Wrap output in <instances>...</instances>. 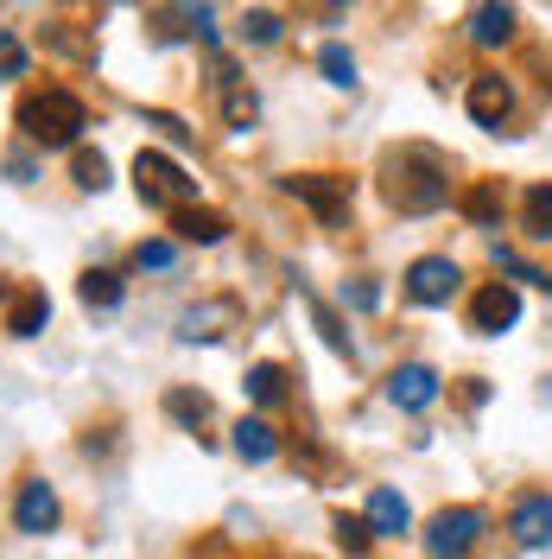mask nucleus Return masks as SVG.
Listing matches in <instances>:
<instances>
[{
    "label": "nucleus",
    "mask_w": 552,
    "mask_h": 559,
    "mask_svg": "<svg viewBox=\"0 0 552 559\" xmlns=\"http://www.w3.org/2000/svg\"><path fill=\"white\" fill-rule=\"evenodd\" d=\"M236 457H248V464H267V457H279V432L267 426V419H236Z\"/></svg>",
    "instance_id": "nucleus-16"
},
{
    "label": "nucleus",
    "mask_w": 552,
    "mask_h": 559,
    "mask_svg": "<svg viewBox=\"0 0 552 559\" xmlns=\"http://www.w3.org/2000/svg\"><path fill=\"white\" fill-rule=\"evenodd\" d=\"M515 318H520V293H515V286H502V280H495V286H483V293L470 299V324H477L483 337H502Z\"/></svg>",
    "instance_id": "nucleus-9"
},
{
    "label": "nucleus",
    "mask_w": 552,
    "mask_h": 559,
    "mask_svg": "<svg viewBox=\"0 0 552 559\" xmlns=\"http://www.w3.org/2000/svg\"><path fill=\"white\" fill-rule=\"evenodd\" d=\"M483 509H439L425 522V554L432 559H464L477 540H483Z\"/></svg>",
    "instance_id": "nucleus-4"
},
{
    "label": "nucleus",
    "mask_w": 552,
    "mask_h": 559,
    "mask_svg": "<svg viewBox=\"0 0 552 559\" xmlns=\"http://www.w3.org/2000/svg\"><path fill=\"white\" fill-rule=\"evenodd\" d=\"M76 185H83V191H103L108 185V159L103 153H89V146L76 153Z\"/></svg>",
    "instance_id": "nucleus-26"
},
{
    "label": "nucleus",
    "mask_w": 552,
    "mask_h": 559,
    "mask_svg": "<svg viewBox=\"0 0 552 559\" xmlns=\"http://www.w3.org/2000/svg\"><path fill=\"white\" fill-rule=\"evenodd\" d=\"M515 26H520L515 7H477V13H470V38H477V45H508Z\"/></svg>",
    "instance_id": "nucleus-17"
},
{
    "label": "nucleus",
    "mask_w": 552,
    "mask_h": 559,
    "mask_svg": "<svg viewBox=\"0 0 552 559\" xmlns=\"http://www.w3.org/2000/svg\"><path fill=\"white\" fill-rule=\"evenodd\" d=\"M387 401L407 407V414H425V407L439 401V369H425V362H400V369L387 376Z\"/></svg>",
    "instance_id": "nucleus-8"
},
{
    "label": "nucleus",
    "mask_w": 552,
    "mask_h": 559,
    "mask_svg": "<svg viewBox=\"0 0 552 559\" xmlns=\"http://www.w3.org/2000/svg\"><path fill=\"white\" fill-rule=\"evenodd\" d=\"M317 70H324V76H331L337 90H356V58H349V45H337V38H331V45L317 51Z\"/></svg>",
    "instance_id": "nucleus-21"
},
{
    "label": "nucleus",
    "mask_w": 552,
    "mask_h": 559,
    "mask_svg": "<svg viewBox=\"0 0 552 559\" xmlns=\"http://www.w3.org/2000/svg\"><path fill=\"white\" fill-rule=\"evenodd\" d=\"M457 286H464V267L451 254H419L413 267H407V293H413L419 306H451Z\"/></svg>",
    "instance_id": "nucleus-6"
},
{
    "label": "nucleus",
    "mask_w": 552,
    "mask_h": 559,
    "mask_svg": "<svg viewBox=\"0 0 552 559\" xmlns=\"http://www.w3.org/2000/svg\"><path fill=\"white\" fill-rule=\"evenodd\" d=\"M337 547H344V554H369V547H375V527H369V515H337Z\"/></svg>",
    "instance_id": "nucleus-22"
},
{
    "label": "nucleus",
    "mask_w": 552,
    "mask_h": 559,
    "mask_svg": "<svg viewBox=\"0 0 552 559\" xmlns=\"http://www.w3.org/2000/svg\"><path fill=\"white\" fill-rule=\"evenodd\" d=\"M495 267H502V274H515V280H527V286H552V280L540 274L533 261H520L515 248H495Z\"/></svg>",
    "instance_id": "nucleus-28"
},
{
    "label": "nucleus",
    "mask_w": 552,
    "mask_h": 559,
    "mask_svg": "<svg viewBox=\"0 0 552 559\" xmlns=\"http://www.w3.org/2000/svg\"><path fill=\"white\" fill-rule=\"evenodd\" d=\"M216 96H223V121L229 128H254V115H261V103H254V90H242V76H236V64L229 58H216Z\"/></svg>",
    "instance_id": "nucleus-10"
},
{
    "label": "nucleus",
    "mask_w": 552,
    "mask_h": 559,
    "mask_svg": "<svg viewBox=\"0 0 552 559\" xmlns=\"http://www.w3.org/2000/svg\"><path fill=\"white\" fill-rule=\"evenodd\" d=\"M344 306H356V312H375V306H381V286H375V280H356V286H344Z\"/></svg>",
    "instance_id": "nucleus-33"
},
{
    "label": "nucleus",
    "mask_w": 552,
    "mask_h": 559,
    "mask_svg": "<svg viewBox=\"0 0 552 559\" xmlns=\"http://www.w3.org/2000/svg\"><path fill=\"white\" fill-rule=\"evenodd\" d=\"M20 128H26V140H38V146H76L83 140V128H89V108H83V96L76 90H33L26 103H20Z\"/></svg>",
    "instance_id": "nucleus-2"
},
{
    "label": "nucleus",
    "mask_w": 552,
    "mask_h": 559,
    "mask_svg": "<svg viewBox=\"0 0 552 559\" xmlns=\"http://www.w3.org/2000/svg\"><path fill=\"white\" fill-rule=\"evenodd\" d=\"M45 45H51V51H70V58H96V45L83 33H70V26H45Z\"/></svg>",
    "instance_id": "nucleus-27"
},
{
    "label": "nucleus",
    "mask_w": 552,
    "mask_h": 559,
    "mask_svg": "<svg viewBox=\"0 0 552 559\" xmlns=\"http://www.w3.org/2000/svg\"><path fill=\"white\" fill-rule=\"evenodd\" d=\"M134 185H140V198H146L153 210H172V216H178V210L197 204V178L184 173L178 159L153 153V146H146V153L134 159Z\"/></svg>",
    "instance_id": "nucleus-3"
},
{
    "label": "nucleus",
    "mask_w": 552,
    "mask_h": 559,
    "mask_svg": "<svg viewBox=\"0 0 552 559\" xmlns=\"http://www.w3.org/2000/svg\"><path fill=\"white\" fill-rule=\"evenodd\" d=\"M508 534L520 547H552V496H520L515 515H508Z\"/></svg>",
    "instance_id": "nucleus-11"
},
{
    "label": "nucleus",
    "mask_w": 552,
    "mask_h": 559,
    "mask_svg": "<svg viewBox=\"0 0 552 559\" xmlns=\"http://www.w3.org/2000/svg\"><path fill=\"white\" fill-rule=\"evenodd\" d=\"M527 236L552 242V185H533L527 191Z\"/></svg>",
    "instance_id": "nucleus-23"
},
{
    "label": "nucleus",
    "mask_w": 552,
    "mask_h": 559,
    "mask_svg": "<svg viewBox=\"0 0 552 559\" xmlns=\"http://www.w3.org/2000/svg\"><path fill=\"white\" fill-rule=\"evenodd\" d=\"M13 522H20V534H51L58 527V496H51V484H26L20 489V502H13Z\"/></svg>",
    "instance_id": "nucleus-12"
},
{
    "label": "nucleus",
    "mask_w": 552,
    "mask_h": 559,
    "mask_svg": "<svg viewBox=\"0 0 552 559\" xmlns=\"http://www.w3.org/2000/svg\"><path fill=\"white\" fill-rule=\"evenodd\" d=\"M286 191H292V198H299V204H305L324 229H344V223H349V178L299 173V178H286Z\"/></svg>",
    "instance_id": "nucleus-5"
},
{
    "label": "nucleus",
    "mask_w": 552,
    "mask_h": 559,
    "mask_svg": "<svg viewBox=\"0 0 552 559\" xmlns=\"http://www.w3.org/2000/svg\"><path fill=\"white\" fill-rule=\"evenodd\" d=\"M76 293H83V306H89V312H115V306H121V274H108V267H89Z\"/></svg>",
    "instance_id": "nucleus-19"
},
{
    "label": "nucleus",
    "mask_w": 552,
    "mask_h": 559,
    "mask_svg": "<svg viewBox=\"0 0 552 559\" xmlns=\"http://www.w3.org/2000/svg\"><path fill=\"white\" fill-rule=\"evenodd\" d=\"M45 318H51V299L26 286V293L13 299V312H7V331H13V337H38V331H45Z\"/></svg>",
    "instance_id": "nucleus-18"
},
{
    "label": "nucleus",
    "mask_w": 552,
    "mask_h": 559,
    "mask_svg": "<svg viewBox=\"0 0 552 559\" xmlns=\"http://www.w3.org/2000/svg\"><path fill=\"white\" fill-rule=\"evenodd\" d=\"M464 108H470V121H483V128H502V121L515 115V90H508V76H495V70L470 76V96H464Z\"/></svg>",
    "instance_id": "nucleus-7"
},
{
    "label": "nucleus",
    "mask_w": 552,
    "mask_h": 559,
    "mask_svg": "<svg viewBox=\"0 0 552 559\" xmlns=\"http://www.w3.org/2000/svg\"><path fill=\"white\" fill-rule=\"evenodd\" d=\"M242 33L254 38V45H274V38H279V13H267V7H254V13L242 20Z\"/></svg>",
    "instance_id": "nucleus-30"
},
{
    "label": "nucleus",
    "mask_w": 552,
    "mask_h": 559,
    "mask_svg": "<svg viewBox=\"0 0 552 559\" xmlns=\"http://www.w3.org/2000/svg\"><path fill=\"white\" fill-rule=\"evenodd\" d=\"M172 261H178V242H140L134 248V267H153V274L172 267Z\"/></svg>",
    "instance_id": "nucleus-31"
},
{
    "label": "nucleus",
    "mask_w": 552,
    "mask_h": 559,
    "mask_svg": "<svg viewBox=\"0 0 552 559\" xmlns=\"http://www.w3.org/2000/svg\"><path fill=\"white\" fill-rule=\"evenodd\" d=\"M172 229H178V242H223V236H229V216H223V210L191 204V210H178L172 216Z\"/></svg>",
    "instance_id": "nucleus-15"
},
{
    "label": "nucleus",
    "mask_w": 552,
    "mask_h": 559,
    "mask_svg": "<svg viewBox=\"0 0 552 559\" xmlns=\"http://www.w3.org/2000/svg\"><path fill=\"white\" fill-rule=\"evenodd\" d=\"M311 318H317V331H324V344H331V349H344V356H349V331L337 324V312H331L324 299H311Z\"/></svg>",
    "instance_id": "nucleus-29"
},
{
    "label": "nucleus",
    "mask_w": 552,
    "mask_h": 559,
    "mask_svg": "<svg viewBox=\"0 0 552 559\" xmlns=\"http://www.w3.org/2000/svg\"><path fill=\"white\" fill-rule=\"evenodd\" d=\"M166 414H172L178 426H204L209 401H204V394H184V388H172V394H166Z\"/></svg>",
    "instance_id": "nucleus-24"
},
{
    "label": "nucleus",
    "mask_w": 552,
    "mask_h": 559,
    "mask_svg": "<svg viewBox=\"0 0 552 559\" xmlns=\"http://www.w3.org/2000/svg\"><path fill=\"white\" fill-rule=\"evenodd\" d=\"M407 522H413V509H407V496L400 489H369V527H375V540L381 534H407Z\"/></svg>",
    "instance_id": "nucleus-14"
},
{
    "label": "nucleus",
    "mask_w": 552,
    "mask_h": 559,
    "mask_svg": "<svg viewBox=\"0 0 552 559\" xmlns=\"http://www.w3.org/2000/svg\"><path fill=\"white\" fill-rule=\"evenodd\" d=\"M216 324H236V299H216V306H191V312L178 318V337H184V344H209V337H223Z\"/></svg>",
    "instance_id": "nucleus-13"
},
{
    "label": "nucleus",
    "mask_w": 552,
    "mask_h": 559,
    "mask_svg": "<svg viewBox=\"0 0 552 559\" xmlns=\"http://www.w3.org/2000/svg\"><path fill=\"white\" fill-rule=\"evenodd\" d=\"M242 388H248V401H261V407H274L279 394H286V369H279V362H254Z\"/></svg>",
    "instance_id": "nucleus-20"
},
{
    "label": "nucleus",
    "mask_w": 552,
    "mask_h": 559,
    "mask_svg": "<svg viewBox=\"0 0 552 559\" xmlns=\"http://www.w3.org/2000/svg\"><path fill=\"white\" fill-rule=\"evenodd\" d=\"M464 216H477V223H495V216H502V198H495V185H477V191H464Z\"/></svg>",
    "instance_id": "nucleus-25"
},
{
    "label": "nucleus",
    "mask_w": 552,
    "mask_h": 559,
    "mask_svg": "<svg viewBox=\"0 0 552 559\" xmlns=\"http://www.w3.org/2000/svg\"><path fill=\"white\" fill-rule=\"evenodd\" d=\"M0 76H26V45L13 33H0Z\"/></svg>",
    "instance_id": "nucleus-32"
},
{
    "label": "nucleus",
    "mask_w": 552,
    "mask_h": 559,
    "mask_svg": "<svg viewBox=\"0 0 552 559\" xmlns=\"http://www.w3.org/2000/svg\"><path fill=\"white\" fill-rule=\"evenodd\" d=\"M381 178H387V204L400 210V216H432V210L451 204V166H445V153H432V146L387 153Z\"/></svg>",
    "instance_id": "nucleus-1"
}]
</instances>
